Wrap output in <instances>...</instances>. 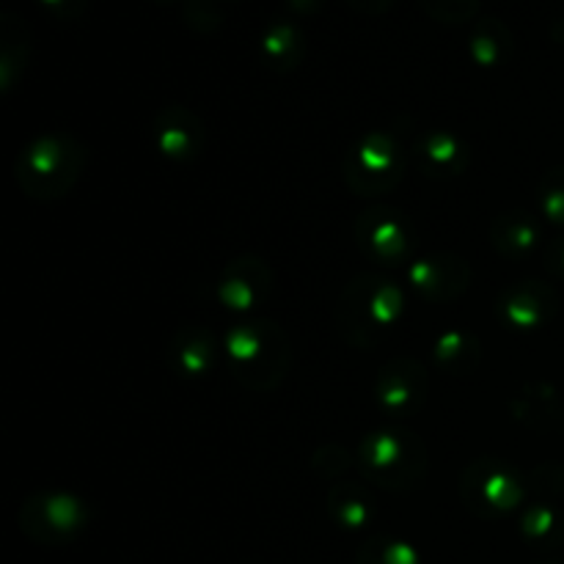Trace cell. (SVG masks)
Wrapping results in <instances>:
<instances>
[{
	"label": "cell",
	"mask_w": 564,
	"mask_h": 564,
	"mask_svg": "<svg viewBox=\"0 0 564 564\" xmlns=\"http://www.w3.org/2000/svg\"><path fill=\"white\" fill-rule=\"evenodd\" d=\"M540 207L554 224H564V169L551 171L540 185Z\"/></svg>",
	"instance_id": "cell-24"
},
{
	"label": "cell",
	"mask_w": 564,
	"mask_h": 564,
	"mask_svg": "<svg viewBox=\"0 0 564 564\" xmlns=\"http://www.w3.org/2000/svg\"><path fill=\"white\" fill-rule=\"evenodd\" d=\"M490 237H494V246L499 248V253L512 259L532 251L540 240L534 224L529 218H523V215H501V218H496Z\"/></svg>",
	"instance_id": "cell-19"
},
{
	"label": "cell",
	"mask_w": 564,
	"mask_h": 564,
	"mask_svg": "<svg viewBox=\"0 0 564 564\" xmlns=\"http://www.w3.org/2000/svg\"><path fill=\"white\" fill-rule=\"evenodd\" d=\"M86 507L69 496H39L22 507V529L36 540H66L86 523Z\"/></svg>",
	"instance_id": "cell-9"
},
{
	"label": "cell",
	"mask_w": 564,
	"mask_h": 564,
	"mask_svg": "<svg viewBox=\"0 0 564 564\" xmlns=\"http://www.w3.org/2000/svg\"><path fill=\"white\" fill-rule=\"evenodd\" d=\"M86 165V149L72 135H47L25 147L17 158V182L31 198H61L72 191Z\"/></svg>",
	"instance_id": "cell-2"
},
{
	"label": "cell",
	"mask_w": 564,
	"mask_h": 564,
	"mask_svg": "<svg viewBox=\"0 0 564 564\" xmlns=\"http://www.w3.org/2000/svg\"><path fill=\"white\" fill-rule=\"evenodd\" d=\"M39 3L58 20H77L86 11L88 0H39Z\"/></svg>",
	"instance_id": "cell-25"
},
{
	"label": "cell",
	"mask_w": 564,
	"mask_h": 564,
	"mask_svg": "<svg viewBox=\"0 0 564 564\" xmlns=\"http://www.w3.org/2000/svg\"><path fill=\"white\" fill-rule=\"evenodd\" d=\"M512 50V36L510 28L505 25L496 17H482V20L474 25L471 31V55L477 58V64L494 66L501 58H507Z\"/></svg>",
	"instance_id": "cell-18"
},
{
	"label": "cell",
	"mask_w": 564,
	"mask_h": 564,
	"mask_svg": "<svg viewBox=\"0 0 564 564\" xmlns=\"http://www.w3.org/2000/svg\"><path fill=\"white\" fill-rule=\"evenodd\" d=\"M154 141L169 158H196L202 149V124L187 108H165L154 121Z\"/></svg>",
	"instance_id": "cell-11"
},
{
	"label": "cell",
	"mask_w": 564,
	"mask_h": 564,
	"mask_svg": "<svg viewBox=\"0 0 564 564\" xmlns=\"http://www.w3.org/2000/svg\"><path fill=\"white\" fill-rule=\"evenodd\" d=\"M460 488L468 507L482 512V516H490V512H510L512 507L521 505L523 494H527L523 479L510 466H505L499 460L471 463L466 477H463Z\"/></svg>",
	"instance_id": "cell-6"
},
{
	"label": "cell",
	"mask_w": 564,
	"mask_h": 564,
	"mask_svg": "<svg viewBox=\"0 0 564 564\" xmlns=\"http://www.w3.org/2000/svg\"><path fill=\"white\" fill-rule=\"evenodd\" d=\"M28 50H31V36H28L25 20L6 11L0 17V77H3V88H11L14 77L25 69Z\"/></svg>",
	"instance_id": "cell-16"
},
{
	"label": "cell",
	"mask_w": 564,
	"mask_h": 564,
	"mask_svg": "<svg viewBox=\"0 0 564 564\" xmlns=\"http://www.w3.org/2000/svg\"><path fill=\"white\" fill-rule=\"evenodd\" d=\"M185 20L193 31L209 33L224 22V11H220V0H185Z\"/></svg>",
	"instance_id": "cell-23"
},
{
	"label": "cell",
	"mask_w": 564,
	"mask_h": 564,
	"mask_svg": "<svg viewBox=\"0 0 564 564\" xmlns=\"http://www.w3.org/2000/svg\"><path fill=\"white\" fill-rule=\"evenodd\" d=\"M270 286V270L259 259H237L224 270L220 279V297L229 303V308H253Z\"/></svg>",
	"instance_id": "cell-12"
},
{
	"label": "cell",
	"mask_w": 564,
	"mask_h": 564,
	"mask_svg": "<svg viewBox=\"0 0 564 564\" xmlns=\"http://www.w3.org/2000/svg\"><path fill=\"white\" fill-rule=\"evenodd\" d=\"M400 314L402 292L394 281L380 275H358L341 295L336 323L352 345L367 347L378 336L389 334Z\"/></svg>",
	"instance_id": "cell-3"
},
{
	"label": "cell",
	"mask_w": 564,
	"mask_h": 564,
	"mask_svg": "<svg viewBox=\"0 0 564 564\" xmlns=\"http://www.w3.org/2000/svg\"><path fill=\"white\" fill-rule=\"evenodd\" d=\"M224 350L235 378L248 389H273L286 372V336L270 319L235 325L224 336Z\"/></svg>",
	"instance_id": "cell-1"
},
{
	"label": "cell",
	"mask_w": 564,
	"mask_h": 564,
	"mask_svg": "<svg viewBox=\"0 0 564 564\" xmlns=\"http://www.w3.org/2000/svg\"><path fill=\"white\" fill-rule=\"evenodd\" d=\"M419 3L433 20L446 22V25H460V22L477 17L482 0H419Z\"/></svg>",
	"instance_id": "cell-21"
},
{
	"label": "cell",
	"mask_w": 564,
	"mask_h": 564,
	"mask_svg": "<svg viewBox=\"0 0 564 564\" xmlns=\"http://www.w3.org/2000/svg\"><path fill=\"white\" fill-rule=\"evenodd\" d=\"M171 367L182 375H204L218 358V345L207 330H185L169 347Z\"/></svg>",
	"instance_id": "cell-15"
},
{
	"label": "cell",
	"mask_w": 564,
	"mask_h": 564,
	"mask_svg": "<svg viewBox=\"0 0 564 564\" xmlns=\"http://www.w3.org/2000/svg\"><path fill=\"white\" fill-rule=\"evenodd\" d=\"M158 3H171V0H158Z\"/></svg>",
	"instance_id": "cell-28"
},
{
	"label": "cell",
	"mask_w": 564,
	"mask_h": 564,
	"mask_svg": "<svg viewBox=\"0 0 564 564\" xmlns=\"http://www.w3.org/2000/svg\"><path fill=\"white\" fill-rule=\"evenodd\" d=\"M356 237L358 246L383 264L405 262L413 246L405 218L386 207H375L364 213L356 224Z\"/></svg>",
	"instance_id": "cell-7"
},
{
	"label": "cell",
	"mask_w": 564,
	"mask_h": 564,
	"mask_svg": "<svg viewBox=\"0 0 564 564\" xmlns=\"http://www.w3.org/2000/svg\"><path fill=\"white\" fill-rule=\"evenodd\" d=\"M499 308L505 314V323L516 325L521 330H532L543 325L545 317L554 312V295H551V290L540 286L538 281H529L518 290L505 292Z\"/></svg>",
	"instance_id": "cell-13"
},
{
	"label": "cell",
	"mask_w": 564,
	"mask_h": 564,
	"mask_svg": "<svg viewBox=\"0 0 564 564\" xmlns=\"http://www.w3.org/2000/svg\"><path fill=\"white\" fill-rule=\"evenodd\" d=\"M347 3L356 11H361V14H380V11L389 9L394 0H347Z\"/></svg>",
	"instance_id": "cell-26"
},
{
	"label": "cell",
	"mask_w": 564,
	"mask_h": 564,
	"mask_svg": "<svg viewBox=\"0 0 564 564\" xmlns=\"http://www.w3.org/2000/svg\"><path fill=\"white\" fill-rule=\"evenodd\" d=\"M411 284L416 292L427 295L430 301H449V297L460 295L468 284V268L460 259L449 257H433L413 262L411 268Z\"/></svg>",
	"instance_id": "cell-10"
},
{
	"label": "cell",
	"mask_w": 564,
	"mask_h": 564,
	"mask_svg": "<svg viewBox=\"0 0 564 564\" xmlns=\"http://www.w3.org/2000/svg\"><path fill=\"white\" fill-rule=\"evenodd\" d=\"M427 394V372L413 358H394L380 369L375 380V400L389 413H411L422 405Z\"/></svg>",
	"instance_id": "cell-8"
},
{
	"label": "cell",
	"mask_w": 564,
	"mask_h": 564,
	"mask_svg": "<svg viewBox=\"0 0 564 564\" xmlns=\"http://www.w3.org/2000/svg\"><path fill=\"white\" fill-rule=\"evenodd\" d=\"M358 466L369 482L386 490H405L424 479L427 449L408 430H378V433L367 435L358 446Z\"/></svg>",
	"instance_id": "cell-4"
},
{
	"label": "cell",
	"mask_w": 564,
	"mask_h": 564,
	"mask_svg": "<svg viewBox=\"0 0 564 564\" xmlns=\"http://www.w3.org/2000/svg\"><path fill=\"white\" fill-rule=\"evenodd\" d=\"M419 160L424 163V169L433 176H452L463 169L466 163V149H463L460 138L452 135V132L435 130L419 147Z\"/></svg>",
	"instance_id": "cell-17"
},
{
	"label": "cell",
	"mask_w": 564,
	"mask_h": 564,
	"mask_svg": "<svg viewBox=\"0 0 564 564\" xmlns=\"http://www.w3.org/2000/svg\"><path fill=\"white\" fill-rule=\"evenodd\" d=\"M405 171V149L394 132H369L345 158L347 185L361 196L391 191Z\"/></svg>",
	"instance_id": "cell-5"
},
{
	"label": "cell",
	"mask_w": 564,
	"mask_h": 564,
	"mask_svg": "<svg viewBox=\"0 0 564 564\" xmlns=\"http://www.w3.org/2000/svg\"><path fill=\"white\" fill-rule=\"evenodd\" d=\"M330 510L339 518L341 523H347L350 529L364 527V523L372 518V505L369 499H364L361 490L352 488V485L339 482L334 490H330Z\"/></svg>",
	"instance_id": "cell-20"
},
{
	"label": "cell",
	"mask_w": 564,
	"mask_h": 564,
	"mask_svg": "<svg viewBox=\"0 0 564 564\" xmlns=\"http://www.w3.org/2000/svg\"><path fill=\"white\" fill-rule=\"evenodd\" d=\"M259 47H262V55L270 69L286 72L301 64L303 53H306V39H303V33L292 22L281 20L273 22L262 33V44Z\"/></svg>",
	"instance_id": "cell-14"
},
{
	"label": "cell",
	"mask_w": 564,
	"mask_h": 564,
	"mask_svg": "<svg viewBox=\"0 0 564 564\" xmlns=\"http://www.w3.org/2000/svg\"><path fill=\"white\" fill-rule=\"evenodd\" d=\"M358 564H419V560L408 545L394 540H372L358 556Z\"/></svg>",
	"instance_id": "cell-22"
},
{
	"label": "cell",
	"mask_w": 564,
	"mask_h": 564,
	"mask_svg": "<svg viewBox=\"0 0 564 564\" xmlns=\"http://www.w3.org/2000/svg\"><path fill=\"white\" fill-rule=\"evenodd\" d=\"M286 3H290L292 11H297V14H314V11L323 6V0H286Z\"/></svg>",
	"instance_id": "cell-27"
}]
</instances>
